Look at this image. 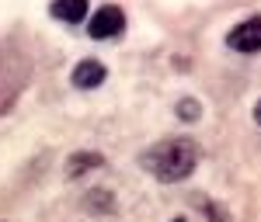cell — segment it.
Masks as SVG:
<instances>
[{
	"mask_svg": "<svg viewBox=\"0 0 261 222\" xmlns=\"http://www.w3.org/2000/svg\"><path fill=\"white\" fill-rule=\"evenodd\" d=\"M202 160V149L195 139L188 136H171V139H161L153 142L150 149L140 153V167H146L157 181L164 184H174V181H185Z\"/></svg>",
	"mask_w": 261,
	"mask_h": 222,
	"instance_id": "6da1fadb",
	"label": "cell"
},
{
	"mask_svg": "<svg viewBox=\"0 0 261 222\" xmlns=\"http://www.w3.org/2000/svg\"><path fill=\"white\" fill-rule=\"evenodd\" d=\"M122 31H125V11L122 7H115V4H105V7H98L94 14H91V21H87V35L91 39H119Z\"/></svg>",
	"mask_w": 261,
	"mask_h": 222,
	"instance_id": "7a4b0ae2",
	"label": "cell"
},
{
	"mask_svg": "<svg viewBox=\"0 0 261 222\" xmlns=\"http://www.w3.org/2000/svg\"><path fill=\"white\" fill-rule=\"evenodd\" d=\"M226 45H230L233 52H244V56L261 52V14L241 21V24H233L230 35H226Z\"/></svg>",
	"mask_w": 261,
	"mask_h": 222,
	"instance_id": "3957f363",
	"label": "cell"
},
{
	"mask_svg": "<svg viewBox=\"0 0 261 222\" xmlns=\"http://www.w3.org/2000/svg\"><path fill=\"white\" fill-rule=\"evenodd\" d=\"M105 77H108V70H105V62L98 59H84L73 66V87H81V90H94V87H101L105 83Z\"/></svg>",
	"mask_w": 261,
	"mask_h": 222,
	"instance_id": "277c9868",
	"label": "cell"
},
{
	"mask_svg": "<svg viewBox=\"0 0 261 222\" xmlns=\"http://www.w3.org/2000/svg\"><path fill=\"white\" fill-rule=\"evenodd\" d=\"M87 7H91V0H53L49 4V14L66 21V24H81L87 18Z\"/></svg>",
	"mask_w": 261,
	"mask_h": 222,
	"instance_id": "5b68a950",
	"label": "cell"
},
{
	"mask_svg": "<svg viewBox=\"0 0 261 222\" xmlns=\"http://www.w3.org/2000/svg\"><path fill=\"white\" fill-rule=\"evenodd\" d=\"M98 167H105V156L98 149H84V153H73L66 160V177H81L87 170H98Z\"/></svg>",
	"mask_w": 261,
	"mask_h": 222,
	"instance_id": "8992f818",
	"label": "cell"
},
{
	"mask_svg": "<svg viewBox=\"0 0 261 222\" xmlns=\"http://www.w3.org/2000/svg\"><path fill=\"white\" fill-rule=\"evenodd\" d=\"M174 111H178V118H181V121H199L202 104L195 101V98H181V101L174 104Z\"/></svg>",
	"mask_w": 261,
	"mask_h": 222,
	"instance_id": "52a82bcc",
	"label": "cell"
},
{
	"mask_svg": "<svg viewBox=\"0 0 261 222\" xmlns=\"http://www.w3.org/2000/svg\"><path fill=\"white\" fill-rule=\"evenodd\" d=\"M87 202H91V205H98V208H115V198H112L108 191H101V187H94V191L87 195Z\"/></svg>",
	"mask_w": 261,
	"mask_h": 222,
	"instance_id": "ba28073f",
	"label": "cell"
},
{
	"mask_svg": "<svg viewBox=\"0 0 261 222\" xmlns=\"http://www.w3.org/2000/svg\"><path fill=\"white\" fill-rule=\"evenodd\" d=\"M209 222H230V212L223 205H209Z\"/></svg>",
	"mask_w": 261,
	"mask_h": 222,
	"instance_id": "9c48e42d",
	"label": "cell"
},
{
	"mask_svg": "<svg viewBox=\"0 0 261 222\" xmlns=\"http://www.w3.org/2000/svg\"><path fill=\"white\" fill-rule=\"evenodd\" d=\"M254 121L261 125V98H258V104H254Z\"/></svg>",
	"mask_w": 261,
	"mask_h": 222,
	"instance_id": "30bf717a",
	"label": "cell"
},
{
	"mask_svg": "<svg viewBox=\"0 0 261 222\" xmlns=\"http://www.w3.org/2000/svg\"><path fill=\"white\" fill-rule=\"evenodd\" d=\"M174 222H188V219H174Z\"/></svg>",
	"mask_w": 261,
	"mask_h": 222,
	"instance_id": "8fae6325",
	"label": "cell"
}]
</instances>
